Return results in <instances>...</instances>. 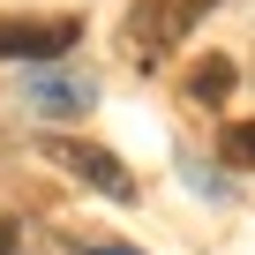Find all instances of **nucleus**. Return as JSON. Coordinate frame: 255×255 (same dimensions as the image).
Segmentation results:
<instances>
[{
    "label": "nucleus",
    "instance_id": "nucleus-1",
    "mask_svg": "<svg viewBox=\"0 0 255 255\" xmlns=\"http://www.w3.org/2000/svg\"><path fill=\"white\" fill-rule=\"evenodd\" d=\"M83 38L75 15H8L0 23V60H60Z\"/></svg>",
    "mask_w": 255,
    "mask_h": 255
},
{
    "label": "nucleus",
    "instance_id": "nucleus-2",
    "mask_svg": "<svg viewBox=\"0 0 255 255\" xmlns=\"http://www.w3.org/2000/svg\"><path fill=\"white\" fill-rule=\"evenodd\" d=\"M45 158H53V165H68L75 180H90V188L120 195V203L135 195V180L120 173V158H113V150H98V143H68V135H53V143H45Z\"/></svg>",
    "mask_w": 255,
    "mask_h": 255
},
{
    "label": "nucleus",
    "instance_id": "nucleus-3",
    "mask_svg": "<svg viewBox=\"0 0 255 255\" xmlns=\"http://www.w3.org/2000/svg\"><path fill=\"white\" fill-rule=\"evenodd\" d=\"M98 98V83H83V75H30V113H45V120H68V113H83Z\"/></svg>",
    "mask_w": 255,
    "mask_h": 255
},
{
    "label": "nucleus",
    "instance_id": "nucleus-4",
    "mask_svg": "<svg viewBox=\"0 0 255 255\" xmlns=\"http://www.w3.org/2000/svg\"><path fill=\"white\" fill-rule=\"evenodd\" d=\"M225 90H233V60H225V53H210V60L188 68V98H195V105H218Z\"/></svg>",
    "mask_w": 255,
    "mask_h": 255
},
{
    "label": "nucleus",
    "instance_id": "nucleus-5",
    "mask_svg": "<svg viewBox=\"0 0 255 255\" xmlns=\"http://www.w3.org/2000/svg\"><path fill=\"white\" fill-rule=\"evenodd\" d=\"M218 150H225V165H248L255 173V120H233L225 135H218Z\"/></svg>",
    "mask_w": 255,
    "mask_h": 255
},
{
    "label": "nucleus",
    "instance_id": "nucleus-6",
    "mask_svg": "<svg viewBox=\"0 0 255 255\" xmlns=\"http://www.w3.org/2000/svg\"><path fill=\"white\" fill-rule=\"evenodd\" d=\"M15 240H23V225H15V218H0V255H15Z\"/></svg>",
    "mask_w": 255,
    "mask_h": 255
},
{
    "label": "nucleus",
    "instance_id": "nucleus-7",
    "mask_svg": "<svg viewBox=\"0 0 255 255\" xmlns=\"http://www.w3.org/2000/svg\"><path fill=\"white\" fill-rule=\"evenodd\" d=\"M83 255H135V248H113V240H90Z\"/></svg>",
    "mask_w": 255,
    "mask_h": 255
}]
</instances>
